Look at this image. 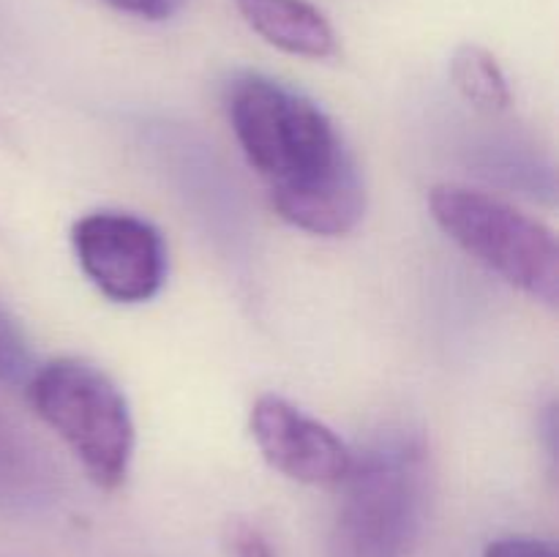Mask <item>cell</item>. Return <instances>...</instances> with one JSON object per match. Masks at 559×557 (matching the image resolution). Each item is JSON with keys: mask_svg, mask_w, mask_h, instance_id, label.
<instances>
[{"mask_svg": "<svg viewBox=\"0 0 559 557\" xmlns=\"http://www.w3.org/2000/svg\"><path fill=\"white\" fill-rule=\"evenodd\" d=\"M431 218L469 257L546 306L559 298L557 238L544 222L486 191L442 183L429 194Z\"/></svg>", "mask_w": 559, "mask_h": 557, "instance_id": "obj_4", "label": "cell"}, {"mask_svg": "<svg viewBox=\"0 0 559 557\" xmlns=\"http://www.w3.org/2000/svg\"><path fill=\"white\" fill-rule=\"evenodd\" d=\"M328 541L331 557H409L431 500V457L415 431H388L360 453L344 478Z\"/></svg>", "mask_w": 559, "mask_h": 557, "instance_id": "obj_2", "label": "cell"}, {"mask_svg": "<svg viewBox=\"0 0 559 557\" xmlns=\"http://www.w3.org/2000/svg\"><path fill=\"white\" fill-rule=\"evenodd\" d=\"M451 80L456 91L478 109H506L511 104V85L500 60L478 44H462L453 52Z\"/></svg>", "mask_w": 559, "mask_h": 557, "instance_id": "obj_9", "label": "cell"}, {"mask_svg": "<svg viewBox=\"0 0 559 557\" xmlns=\"http://www.w3.org/2000/svg\"><path fill=\"white\" fill-rule=\"evenodd\" d=\"M38 418L58 431L87 478L118 489L134 457V418L118 382L82 358H58L36 366L25 386Z\"/></svg>", "mask_w": 559, "mask_h": 557, "instance_id": "obj_3", "label": "cell"}, {"mask_svg": "<svg viewBox=\"0 0 559 557\" xmlns=\"http://www.w3.org/2000/svg\"><path fill=\"white\" fill-rule=\"evenodd\" d=\"M251 435L265 462L298 484L338 489L353 467V451L331 426L276 393L254 402Z\"/></svg>", "mask_w": 559, "mask_h": 557, "instance_id": "obj_6", "label": "cell"}, {"mask_svg": "<svg viewBox=\"0 0 559 557\" xmlns=\"http://www.w3.org/2000/svg\"><path fill=\"white\" fill-rule=\"evenodd\" d=\"M36 371L31 342L22 331L20 320L0 300V382L3 386H27Z\"/></svg>", "mask_w": 559, "mask_h": 557, "instance_id": "obj_10", "label": "cell"}, {"mask_svg": "<svg viewBox=\"0 0 559 557\" xmlns=\"http://www.w3.org/2000/svg\"><path fill=\"white\" fill-rule=\"evenodd\" d=\"M104 3L112 5L120 14L136 16V20L162 22L178 14L186 0H104Z\"/></svg>", "mask_w": 559, "mask_h": 557, "instance_id": "obj_13", "label": "cell"}, {"mask_svg": "<svg viewBox=\"0 0 559 557\" xmlns=\"http://www.w3.org/2000/svg\"><path fill=\"white\" fill-rule=\"evenodd\" d=\"M76 262L115 304H145L167 278V244L158 227L129 211H93L71 229Z\"/></svg>", "mask_w": 559, "mask_h": 557, "instance_id": "obj_5", "label": "cell"}, {"mask_svg": "<svg viewBox=\"0 0 559 557\" xmlns=\"http://www.w3.org/2000/svg\"><path fill=\"white\" fill-rule=\"evenodd\" d=\"M484 557H557V546L530 535H506L491 541L484 549Z\"/></svg>", "mask_w": 559, "mask_h": 557, "instance_id": "obj_12", "label": "cell"}, {"mask_svg": "<svg viewBox=\"0 0 559 557\" xmlns=\"http://www.w3.org/2000/svg\"><path fill=\"white\" fill-rule=\"evenodd\" d=\"M235 5L246 25L282 52L311 60L336 52L331 20L309 0H235Z\"/></svg>", "mask_w": 559, "mask_h": 557, "instance_id": "obj_7", "label": "cell"}, {"mask_svg": "<svg viewBox=\"0 0 559 557\" xmlns=\"http://www.w3.org/2000/svg\"><path fill=\"white\" fill-rule=\"evenodd\" d=\"M58 486L52 459L0 410V506H47L58 495Z\"/></svg>", "mask_w": 559, "mask_h": 557, "instance_id": "obj_8", "label": "cell"}, {"mask_svg": "<svg viewBox=\"0 0 559 557\" xmlns=\"http://www.w3.org/2000/svg\"><path fill=\"white\" fill-rule=\"evenodd\" d=\"M227 115L284 222L322 238L358 227L366 213L364 178L320 104L273 76L240 74L227 87Z\"/></svg>", "mask_w": 559, "mask_h": 557, "instance_id": "obj_1", "label": "cell"}, {"mask_svg": "<svg viewBox=\"0 0 559 557\" xmlns=\"http://www.w3.org/2000/svg\"><path fill=\"white\" fill-rule=\"evenodd\" d=\"M227 549L233 557H276L267 535L257 524L243 522V519L229 524Z\"/></svg>", "mask_w": 559, "mask_h": 557, "instance_id": "obj_11", "label": "cell"}]
</instances>
